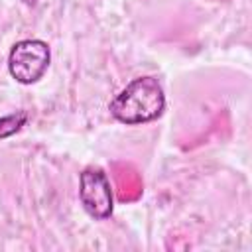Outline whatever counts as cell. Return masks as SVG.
Listing matches in <instances>:
<instances>
[{"mask_svg":"<svg viewBox=\"0 0 252 252\" xmlns=\"http://www.w3.org/2000/svg\"><path fill=\"white\" fill-rule=\"evenodd\" d=\"M79 199L83 209L96 220H104L112 215L114 195L110 179L100 167H85L79 175Z\"/></svg>","mask_w":252,"mask_h":252,"instance_id":"3","label":"cell"},{"mask_svg":"<svg viewBox=\"0 0 252 252\" xmlns=\"http://www.w3.org/2000/svg\"><path fill=\"white\" fill-rule=\"evenodd\" d=\"M22 2H24L26 6H35V4H37V0H22Z\"/></svg>","mask_w":252,"mask_h":252,"instance_id":"5","label":"cell"},{"mask_svg":"<svg viewBox=\"0 0 252 252\" xmlns=\"http://www.w3.org/2000/svg\"><path fill=\"white\" fill-rule=\"evenodd\" d=\"M165 108V94L156 77L130 81L108 104L110 114L128 126L158 120Z\"/></svg>","mask_w":252,"mask_h":252,"instance_id":"1","label":"cell"},{"mask_svg":"<svg viewBox=\"0 0 252 252\" xmlns=\"http://www.w3.org/2000/svg\"><path fill=\"white\" fill-rule=\"evenodd\" d=\"M49 61L51 51L43 39H22L10 49L8 71L18 83L33 85L45 75Z\"/></svg>","mask_w":252,"mask_h":252,"instance_id":"2","label":"cell"},{"mask_svg":"<svg viewBox=\"0 0 252 252\" xmlns=\"http://www.w3.org/2000/svg\"><path fill=\"white\" fill-rule=\"evenodd\" d=\"M28 122V112L26 110H18L12 114H6L0 118V140L14 136L16 132L22 130V126H26Z\"/></svg>","mask_w":252,"mask_h":252,"instance_id":"4","label":"cell"}]
</instances>
